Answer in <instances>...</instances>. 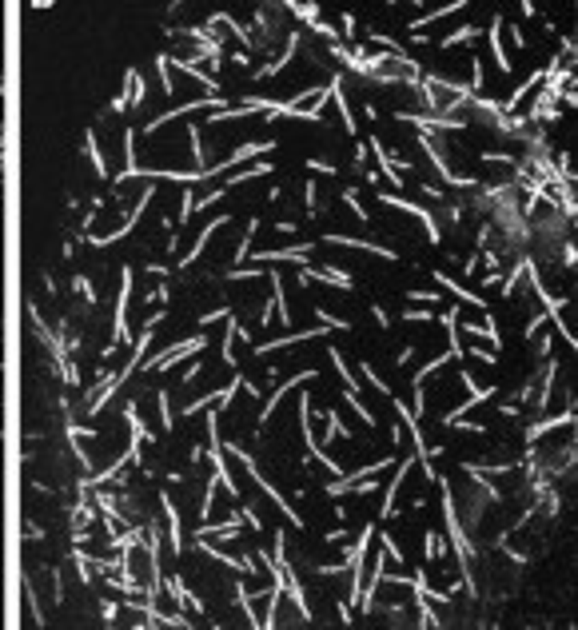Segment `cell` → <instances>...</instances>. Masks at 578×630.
I'll use <instances>...</instances> for the list:
<instances>
[{"label":"cell","mask_w":578,"mask_h":630,"mask_svg":"<svg viewBox=\"0 0 578 630\" xmlns=\"http://www.w3.org/2000/svg\"><path fill=\"white\" fill-rule=\"evenodd\" d=\"M487 40H491V56H494V64H499V72H511V56H506V48H503V21H494L491 28H487Z\"/></svg>","instance_id":"obj_1"},{"label":"cell","mask_w":578,"mask_h":630,"mask_svg":"<svg viewBox=\"0 0 578 630\" xmlns=\"http://www.w3.org/2000/svg\"><path fill=\"white\" fill-rule=\"evenodd\" d=\"M483 28H474V24H462L459 32H451V36H443V48H459V44H467V40H474Z\"/></svg>","instance_id":"obj_2"}]
</instances>
